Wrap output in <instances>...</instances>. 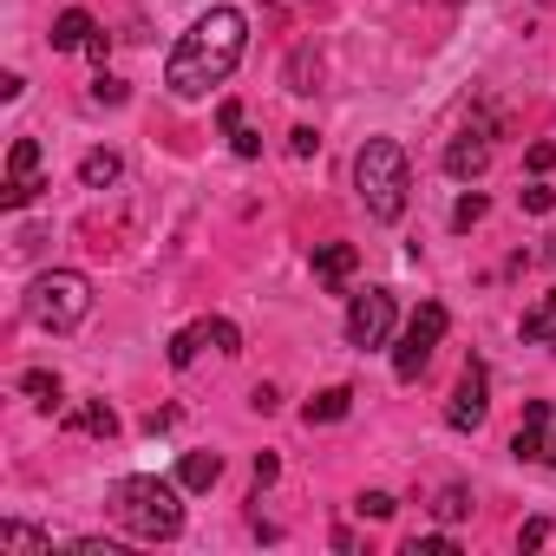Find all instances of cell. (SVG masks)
Masks as SVG:
<instances>
[{
  "mask_svg": "<svg viewBox=\"0 0 556 556\" xmlns=\"http://www.w3.org/2000/svg\"><path fill=\"white\" fill-rule=\"evenodd\" d=\"M216 118H223V131H242V105H236V99H223V112H216Z\"/></svg>",
  "mask_w": 556,
  "mask_h": 556,
  "instance_id": "cell-31",
  "label": "cell"
},
{
  "mask_svg": "<svg viewBox=\"0 0 556 556\" xmlns=\"http://www.w3.org/2000/svg\"><path fill=\"white\" fill-rule=\"evenodd\" d=\"M348 406H354V393L348 387H328V393L308 400V426H334V419H348Z\"/></svg>",
  "mask_w": 556,
  "mask_h": 556,
  "instance_id": "cell-17",
  "label": "cell"
},
{
  "mask_svg": "<svg viewBox=\"0 0 556 556\" xmlns=\"http://www.w3.org/2000/svg\"><path fill=\"white\" fill-rule=\"evenodd\" d=\"M315 79H321V60L295 53V66H289V92H315Z\"/></svg>",
  "mask_w": 556,
  "mask_h": 556,
  "instance_id": "cell-21",
  "label": "cell"
},
{
  "mask_svg": "<svg viewBox=\"0 0 556 556\" xmlns=\"http://www.w3.org/2000/svg\"><path fill=\"white\" fill-rule=\"evenodd\" d=\"M484 164H491V138H484V131L452 138V151H445V170H452V177H478Z\"/></svg>",
  "mask_w": 556,
  "mask_h": 556,
  "instance_id": "cell-11",
  "label": "cell"
},
{
  "mask_svg": "<svg viewBox=\"0 0 556 556\" xmlns=\"http://www.w3.org/2000/svg\"><path fill=\"white\" fill-rule=\"evenodd\" d=\"M354 184H361L367 216H380V223H400V216H406L413 170H406V151H400L393 138H367V144H361V157H354Z\"/></svg>",
  "mask_w": 556,
  "mask_h": 556,
  "instance_id": "cell-3",
  "label": "cell"
},
{
  "mask_svg": "<svg viewBox=\"0 0 556 556\" xmlns=\"http://www.w3.org/2000/svg\"><path fill=\"white\" fill-rule=\"evenodd\" d=\"M242 47H249V21L236 8H210L177 47H170V66H164V86L177 99H203L216 92L236 66H242Z\"/></svg>",
  "mask_w": 556,
  "mask_h": 556,
  "instance_id": "cell-1",
  "label": "cell"
},
{
  "mask_svg": "<svg viewBox=\"0 0 556 556\" xmlns=\"http://www.w3.org/2000/svg\"><path fill=\"white\" fill-rule=\"evenodd\" d=\"M40 197V144L34 138H14V157H8V184H0V203L8 210H27Z\"/></svg>",
  "mask_w": 556,
  "mask_h": 556,
  "instance_id": "cell-8",
  "label": "cell"
},
{
  "mask_svg": "<svg viewBox=\"0 0 556 556\" xmlns=\"http://www.w3.org/2000/svg\"><path fill=\"white\" fill-rule=\"evenodd\" d=\"M315 144H321V138H315L308 125H302V131H289V151H295V157H315Z\"/></svg>",
  "mask_w": 556,
  "mask_h": 556,
  "instance_id": "cell-27",
  "label": "cell"
},
{
  "mask_svg": "<svg viewBox=\"0 0 556 556\" xmlns=\"http://www.w3.org/2000/svg\"><path fill=\"white\" fill-rule=\"evenodd\" d=\"M387 334H393V295H387V289L354 295V308H348V341H354V348H387Z\"/></svg>",
  "mask_w": 556,
  "mask_h": 556,
  "instance_id": "cell-6",
  "label": "cell"
},
{
  "mask_svg": "<svg viewBox=\"0 0 556 556\" xmlns=\"http://www.w3.org/2000/svg\"><path fill=\"white\" fill-rule=\"evenodd\" d=\"M99 27H92V14L86 8H66L60 21H53V53H86V40H92Z\"/></svg>",
  "mask_w": 556,
  "mask_h": 556,
  "instance_id": "cell-12",
  "label": "cell"
},
{
  "mask_svg": "<svg viewBox=\"0 0 556 556\" xmlns=\"http://www.w3.org/2000/svg\"><path fill=\"white\" fill-rule=\"evenodd\" d=\"M543 536H549V523H543V517H530V523H523V530H517V543H523V549H536V543H543Z\"/></svg>",
  "mask_w": 556,
  "mask_h": 556,
  "instance_id": "cell-29",
  "label": "cell"
},
{
  "mask_svg": "<svg viewBox=\"0 0 556 556\" xmlns=\"http://www.w3.org/2000/svg\"><path fill=\"white\" fill-rule=\"evenodd\" d=\"M73 426H79V432H92V439H112V432H118V413H112L105 400H86V406L73 413Z\"/></svg>",
  "mask_w": 556,
  "mask_h": 556,
  "instance_id": "cell-18",
  "label": "cell"
},
{
  "mask_svg": "<svg viewBox=\"0 0 556 556\" xmlns=\"http://www.w3.org/2000/svg\"><path fill=\"white\" fill-rule=\"evenodd\" d=\"M556 164V144H530V170H549Z\"/></svg>",
  "mask_w": 556,
  "mask_h": 556,
  "instance_id": "cell-33",
  "label": "cell"
},
{
  "mask_svg": "<svg viewBox=\"0 0 556 556\" xmlns=\"http://www.w3.org/2000/svg\"><path fill=\"white\" fill-rule=\"evenodd\" d=\"M92 99H99V105H125V79L99 73V79H92Z\"/></svg>",
  "mask_w": 556,
  "mask_h": 556,
  "instance_id": "cell-24",
  "label": "cell"
},
{
  "mask_svg": "<svg viewBox=\"0 0 556 556\" xmlns=\"http://www.w3.org/2000/svg\"><path fill=\"white\" fill-rule=\"evenodd\" d=\"M549 203H556V190H543V184H530V190H523V210H536V216H543Z\"/></svg>",
  "mask_w": 556,
  "mask_h": 556,
  "instance_id": "cell-28",
  "label": "cell"
},
{
  "mask_svg": "<svg viewBox=\"0 0 556 556\" xmlns=\"http://www.w3.org/2000/svg\"><path fill=\"white\" fill-rule=\"evenodd\" d=\"M452 549H458L452 536H413L406 543V556H452Z\"/></svg>",
  "mask_w": 556,
  "mask_h": 556,
  "instance_id": "cell-25",
  "label": "cell"
},
{
  "mask_svg": "<svg viewBox=\"0 0 556 556\" xmlns=\"http://www.w3.org/2000/svg\"><path fill=\"white\" fill-rule=\"evenodd\" d=\"M471 223H484V197H478V190L458 197V210H452V229H471Z\"/></svg>",
  "mask_w": 556,
  "mask_h": 556,
  "instance_id": "cell-23",
  "label": "cell"
},
{
  "mask_svg": "<svg viewBox=\"0 0 556 556\" xmlns=\"http://www.w3.org/2000/svg\"><path fill=\"white\" fill-rule=\"evenodd\" d=\"M354 275H361V249H354V242H321V249H315V282H321V289L348 295Z\"/></svg>",
  "mask_w": 556,
  "mask_h": 556,
  "instance_id": "cell-10",
  "label": "cell"
},
{
  "mask_svg": "<svg viewBox=\"0 0 556 556\" xmlns=\"http://www.w3.org/2000/svg\"><path fill=\"white\" fill-rule=\"evenodd\" d=\"M543 255H549V262H556V236H549V249H543Z\"/></svg>",
  "mask_w": 556,
  "mask_h": 556,
  "instance_id": "cell-35",
  "label": "cell"
},
{
  "mask_svg": "<svg viewBox=\"0 0 556 556\" xmlns=\"http://www.w3.org/2000/svg\"><path fill=\"white\" fill-rule=\"evenodd\" d=\"M118 170H125V164H118V151H92V157L79 164V177H86L92 190H105V184H118Z\"/></svg>",
  "mask_w": 556,
  "mask_h": 556,
  "instance_id": "cell-19",
  "label": "cell"
},
{
  "mask_svg": "<svg viewBox=\"0 0 556 556\" xmlns=\"http://www.w3.org/2000/svg\"><path fill=\"white\" fill-rule=\"evenodd\" d=\"M27 315L40 328L66 334V328H79L92 315V282L79 268H47V275H34V289H27Z\"/></svg>",
  "mask_w": 556,
  "mask_h": 556,
  "instance_id": "cell-4",
  "label": "cell"
},
{
  "mask_svg": "<svg viewBox=\"0 0 556 556\" xmlns=\"http://www.w3.org/2000/svg\"><path fill=\"white\" fill-rule=\"evenodd\" d=\"M393 510H400V504H393L387 491H367V497H361V517H393Z\"/></svg>",
  "mask_w": 556,
  "mask_h": 556,
  "instance_id": "cell-26",
  "label": "cell"
},
{
  "mask_svg": "<svg viewBox=\"0 0 556 556\" xmlns=\"http://www.w3.org/2000/svg\"><path fill=\"white\" fill-rule=\"evenodd\" d=\"M523 341H530V348H556V295H543V302L523 315Z\"/></svg>",
  "mask_w": 556,
  "mask_h": 556,
  "instance_id": "cell-16",
  "label": "cell"
},
{
  "mask_svg": "<svg viewBox=\"0 0 556 556\" xmlns=\"http://www.w3.org/2000/svg\"><path fill=\"white\" fill-rule=\"evenodd\" d=\"M543 426H549V400H530V406H523V426H517V439H510V452H517V458H543Z\"/></svg>",
  "mask_w": 556,
  "mask_h": 556,
  "instance_id": "cell-13",
  "label": "cell"
},
{
  "mask_svg": "<svg viewBox=\"0 0 556 556\" xmlns=\"http://www.w3.org/2000/svg\"><path fill=\"white\" fill-rule=\"evenodd\" d=\"M275 471H282V465H275V452H262V458H255V491L275 484Z\"/></svg>",
  "mask_w": 556,
  "mask_h": 556,
  "instance_id": "cell-30",
  "label": "cell"
},
{
  "mask_svg": "<svg viewBox=\"0 0 556 556\" xmlns=\"http://www.w3.org/2000/svg\"><path fill=\"white\" fill-rule=\"evenodd\" d=\"M203 348H216V354H236V348H242V334H236L229 321H197V328H184V334L170 341V367H190Z\"/></svg>",
  "mask_w": 556,
  "mask_h": 556,
  "instance_id": "cell-9",
  "label": "cell"
},
{
  "mask_svg": "<svg viewBox=\"0 0 556 556\" xmlns=\"http://www.w3.org/2000/svg\"><path fill=\"white\" fill-rule=\"evenodd\" d=\"M112 517H118L131 536H144V543H170V536L184 530L177 484H164V478H144V471L112 484Z\"/></svg>",
  "mask_w": 556,
  "mask_h": 556,
  "instance_id": "cell-2",
  "label": "cell"
},
{
  "mask_svg": "<svg viewBox=\"0 0 556 556\" xmlns=\"http://www.w3.org/2000/svg\"><path fill=\"white\" fill-rule=\"evenodd\" d=\"M223 478V458L216 452H184V465H177V484L184 491H210Z\"/></svg>",
  "mask_w": 556,
  "mask_h": 556,
  "instance_id": "cell-14",
  "label": "cell"
},
{
  "mask_svg": "<svg viewBox=\"0 0 556 556\" xmlns=\"http://www.w3.org/2000/svg\"><path fill=\"white\" fill-rule=\"evenodd\" d=\"M432 510H439V517H445V523H452V517H465V510H471V491H465V484H445V491H439V504H432Z\"/></svg>",
  "mask_w": 556,
  "mask_h": 556,
  "instance_id": "cell-22",
  "label": "cell"
},
{
  "mask_svg": "<svg viewBox=\"0 0 556 556\" xmlns=\"http://www.w3.org/2000/svg\"><path fill=\"white\" fill-rule=\"evenodd\" d=\"M0 549H21V556H47V549H53V536H47V530H34V523H14V517H8V523H0Z\"/></svg>",
  "mask_w": 556,
  "mask_h": 556,
  "instance_id": "cell-15",
  "label": "cell"
},
{
  "mask_svg": "<svg viewBox=\"0 0 556 556\" xmlns=\"http://www.w3.org/2000/svg\"><path fill=\"white\" fill-rule=\"evenodd\" d=\"M229 138H236V157H255V151H262V138H255V131H229Z\"/></svg>",
  "mask_w": 556,
  "mask_h": 556,
  "instance_id": "cell-32",
  "label": "cell"
},
{
  "mask_svg": "<svg viewBox=\"0 0 556 556\" xmlns=\"http://www.w3.org/2000/svg\"><path fill=\"white\" fill-rule=\"evenodd\" d=\"M445 341V308L439 302H419V315L406 321V334H400V348H393V374L400 380H419L426 367H432V348Z\"/></svg>",
  "mask_w": 556,
  "mask_h": 556,
  "instance_id": "cell-5",
  "label": "cell"
},
{
  "mask_svg": "<svg viewBox=\"0 0 556 556\" xmlns=\"http://www.w3.org/2000/svg\"><path fill=\"white\" fill-rule=\"evenodd\" d=\"M543 465H556V406H549V426H543Z\"/></svg>",
  "mask_w": 556,
  "mask_h": 556,
  "instance_id": "cell-34",
  "label": "cell"
},
{
  "mask_svg": "<svg viewBox=\"0 0 556 556\" xmlns=\"http://www.w3.org/2000/svg\"><path fill=\"white\" fill-rule=\"evenodd\" d=\"M21 393H27V400H40V406H60V380H53V374H40V367H34V374H21Z\"/></svg>",
  "mask_w": 556,
  "mask_h": 556,
  "instance_id": "cell-20",
  "label": "cell"
},
{
  "mask_svg": "<svg viewBox=\"0 0 556 556\" xmlns=\"http://www.w3.org/2000/svg\"><path fill=\"white\" fill-rule=\"evenodd\" d=\"M484 413H491V380H484V367L471 361L465 380H458V393H452V406H445V426H452V432H478Z\"/></svg>",
  "mask_w": 556,
  "mask_h": 556,
  "instance_id": "cell-7",
  "label": "cell"
}]
</instances>
